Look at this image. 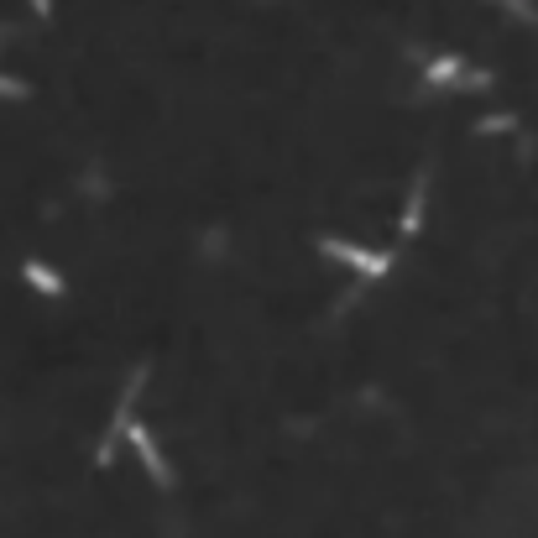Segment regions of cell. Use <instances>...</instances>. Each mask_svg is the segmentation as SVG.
I'll use <instances>...</instances> for the list:
<instances>
[{"label": "cell", "mask_w": 538, "mask_h": 538, "mask_svg": "<svg viewBox=\"0 0 538 538\" xmlns=\"http://www.w3.org/2000/svg\"><path fill=\"white\" fill-rule=\"evenodd\" d=\"M142 387H147V366H136L131 371V382H126V392H121V403H115V413H110V424H105V439H100V465H110L115 460V444L126 439V424H131V408H136V397H142Z\"/></svg>", "instance_id": "obj_1"}, {"label": "cell", "mask_w": 538, "mask_h": 538, "mask_svg": "<svg viewBox=\"0 0 538 538\" xmlns=\"http://www.w3.org/2000/svg\"><path fill=\"white\" fill-rule=\"evenodd\" d=\"M319 251H324V256H335V262H345V267H356L361 277H371V283H377V277H387V267H392L382 251L350 246V241H340V236H319Z\"/></svg>", "instance_id": "obj_2"}, {"label": "cell", "mask_w": 538, "mask_h": 538, "mask_svg": "<svg viewBox=\"0 0 538 538\" xmlns=\"http://www.w3.org/2000/svg\"><path fill=\"white\" fill-rule=\"evenodd\" d=\"M126 439H131V450L136 455H142V465H147V476L162 486V491H168L173 486V465L168 460H162V450H157V439L142 429V424H126Z\"/></svg>", "instance_id": "obj_3"}, {"label": "cell", "mask_w": 538, "mask_h": 538, "mask_svg": "<svg viewBox=\"0 0 538 538\" xmlns=\"http://www.w3.org/2000/svg\"><path fill=\"white\" fill-rule=\"evenodd\" d=\"M424 204H429V173H418L413 199H408V209H403V236H418V225H424Z\"/></svg>", "instance_id": "obj_4"}, {"label": "cell", "mask_w": 538, "mask_h": 538, "mask_svg": "<svg viewBox=\"0 0 538 538\" xmlns=\"http://www.w3.org/2000/svg\"><path fill=\"white\" fill-rule=\"evenodd\" d=\"M21 277H27V283H32L37 293H48V298H63V277H58L53 267H42V262H27V267H21Z\"/></svg>", "instance_id": "obj_5"}, {"label": "cell", "mask_w": 538, "mask_h": 538, "mask_svg": "<svg viewBox=\"0 0 538 538\" xmlns=\"http://www.w3.org/2000/svg\"><path fill=\"white\" fill-rule=\"evenodd\" d=\"M460 74H465V63H460V58H434V63L424 68V79H429V84H460Z\"/></svg>", "instance_id": "obj_6"}, {"label": "cell", "mask_w": 538, "mask_h": 538, "mask_svg": "<svg viewBox=\"0 0 538 538\" xmlns=\"http://www.w3.org/2000/svg\"><path fill=\"white\" fill-rule=\"evenodd\" d=\"M0 95H6V100H27V95H32V89H27V84H21V79H6V74H0Z\"/></svg>", "instance_id": "obj_7"}, {"label": "cell", "mask_w": 538, "mask_h": 538, "mask_svg": "<svg viewBox=\"0 0 538 538\" xmlns=\"http://www.w3.org/2000/svg\"><path fill=\"white\" fill-rule=\"evenodd\" d=\"M518 121H512V115H497V121H481V131H512Z\"/></svg>", "instance_id": "obj_8"}, {"label": "cell", "mask_w": 538, "mask_h": 538, "mask_svg": "<svg viewBox=\"0 0 538 538\" xmlns=\"http://www.w3.org/2000/svg\"><path fill=\"white\" fill-rule=\"evenodd\" d=\"M32 11H37L42 21H48V16H53V0H32Z\"/></svg>", "instance_id": "obj_9"}]
</instances>
